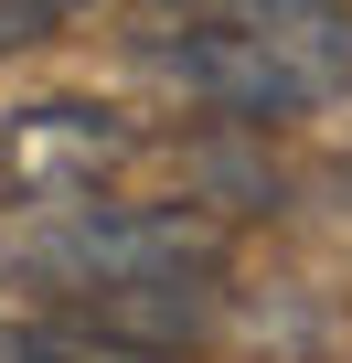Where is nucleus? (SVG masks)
<instances>
[{"mask_svg": "<svg viewBox=\"0 0 352 363\" xmlns=\"http://www.w3.org/2000/svg\"><path fill=\"white\" fill-rule=\"evenodd\" d=\"M0 278L33 289L64 320H86V331H107V342L171 352L214 320L225 225L203 203H128V193L33 203L22 225H0Z\"/></svg>", "mask_w": 352, "mask_h": 363, "instance_id": "nucleus-1", "label": "nucleus"}, {"mask_svg": "<svg viewBox=\"0 0 352 363\" xmlns=\"http://www.w3.org/2000/svg\"><path fill=\"white\" fill-rule=\"evenodd\" d=\"M149 75L235 128L310 118L352 86V11L341 0H149Z\"/></svg>", "mask_w": 352, "mask_h": 363, "instance_id": "nucleus-2", "label": "nucleus"}, {"mask_svg": "<svg viewBox=\"0 0 352 363\" xmlns=\"http://www.w3.org/2000/svg\"><path fill=\"white\" fill-rule=\"evenodd\" d=\"M128 160H139V128L118 107H75V96L22 107L0 128V182L22 203H96V193H118Z\"/></svg>", "mask_w": 352, "mask_h": 363, "instance_id": "nucleus-3", "label": "nucleus"}, {"mask_svg": "<svg viewBox=\"0 0 352 363\" xmlns=\"http://www.w3.org/2000/svg\"><path fill=\"white\" fill-rule=\"evenodd\" d=\"M64 11H86V0H0V43H33V33L64 22Z\"/></svg>", "mask_w": 352, "mask_h": 363, "instance_id": "nucleus-4", "label": "nucleus"}]
</instances>
